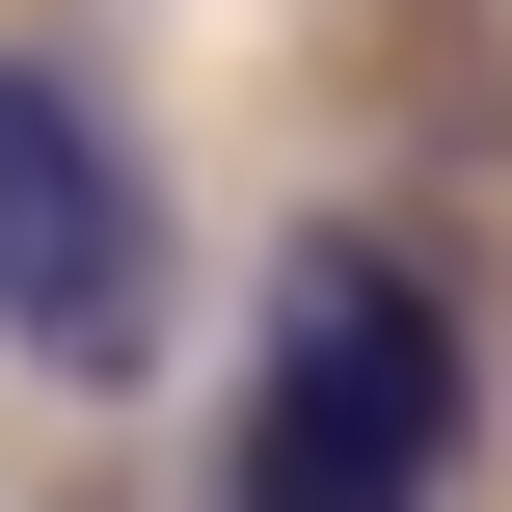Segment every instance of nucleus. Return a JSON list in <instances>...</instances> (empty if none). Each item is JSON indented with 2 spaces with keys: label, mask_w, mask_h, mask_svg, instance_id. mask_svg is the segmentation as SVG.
Instances as JSON below:
<instances>
[{
  "label": "nucleus",
  "mask_w": 512,
  "mask_h": 512,
  "mask_svg": "<svg viewBox=\"0 0 512 512\" xmlns=\"http://www.w3.org/2000/svg\"><path fill=\"white\" fill-rule=\"evenodd\" d=\"M459 432H486V351L405 243H270V351H243V432H216V512H459Z\"/></svg>",
  "instance_id": "f257e3e1"
},
{
  "label": "nucleus",
  "mask_w": 512,
  "mask_h": 512,
  "mask_svg": "<svg viewBox=\"0 0 512 512\" xmlns=\"http://www.w3.org/2000/svg\"><path fill=\"white\" fill-rule=\"evenodd\" d=\"M0 351L81 378V405L162 351V162H135L108 81H54V54H0Z\"/></svg>",
  "instance_id": "f03ea898"
}]
</instances>
